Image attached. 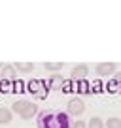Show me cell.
I'll use <instances>...</instances> for the list:
<instances>
[{
	"mask_svg": "<svg viewBox=\"0 0 121 128\" xmlns=\"http://www.w3.org/2000/svg\"><path fill=\"white\" fill-rule=\"evenodd\" d=\"M87 128H106V124L102 122L100 117H91L87 122Z\"/></svg>",
	"mask_w": 121,
	"mask_h": 128,
	"instance_id": "7c38bea8",
	"label": "cell"
},
{
	"mask_svg": "<svg viewBox=\"0 0 121 128\" xmlns=\"http://www.w3.org/2000/svg\"><path fill=\"white\" fill-rule=\"evenodd\" d=\"M15 66L13 64H4V68H2V79H6V81H15Z\"/></svg>",
	"mask_w": 121,
	"mask_h": 128,
	"instance_id": "52a82bcc",
	"label": "cell"
},
{
	"mask_svg": "<svg viewBox=\"0 0 121 128\" xmlns=\"http://www.w3.org/2000/svg\"><path fill=\"white\" fill-rule=\"evenodd\" d=\"M13 66H15V70H17V72H21V74L32 72V70H34V64L32 62H15Z\"/></svg>",
	"mask_w": 121,
	"mask_h": 128,
	"instance_id": "8fae6325",
	"label": "cell"
},
{
	"mask_svg": "<svg viewBox=\"0 0 121 128\" xmlns=\"http://www.w3.org/2000/svg\"><path fill=\"white\" fill-rule=\"evenodd\" d=\"M108 90L110 92H117V90H121V85L119 83H115V81H110V83H108Z\"/></svg>",
	"mask_w": 121,
	"mask_h": 128,
	"instance_id": "e0dca14e",
	"label": "cell"
},
{
	"mask_svg": "<svg viewBox=\"0 0 121 128\" xmlns=\"http://www.w3.org/2000/svg\"><path fill=\"white\" fill-rule=\"evenodd\" d=\"M12 87H13L12 81H6V79L0 81V92H10V90H13Z\"/></svg>",
	"mask_w": 121,
	"mask_h": 128,
	"instance_id": "2e32d148",
	"label": "cell"
},
{
	"mask_svg": "<svg viewBox=\"0 0 121 128\" xmlns=\"http://www.w3.org/2000/svg\"><path fill=\"white\" fill-rule=\"evenodd\" d=\"M72 128H87V126H85L83 120H76V122L72 124Z\"/></svg>",
	"mask_w": 121,
	"mask_h": 128,
	"instance_id": "d6986e66",
	"label": "cell"
},
{
	"mask_svg": "<svg viewBox=\"0 0 121 128\" xmlns=\"http://www.w3.org/2000/svg\"><path fill=\"white\" fill-rule=\"evenodd\" d=\"M63 92H72L76 90V87H74V81L72 79H65V83H63V88H60Z\"/></svg>",
	"mask_w": 121,
	"mask_h": 128,
	"instance_id": "9a60e30c",
	"label": "cell"
},
{
	"mask_svg": "<svg viewBox=\"0 0 121 128\" xmlns=\"http://www.w3.org/2000/svg\"><path fill=\"white\" fill-rule=\"evenodd\" d=\"M87 74H89L87 64H76L72 68V72H70V79H72L74 83H78V81H83L85 77H87Z\"/></svg>",
	"mask_w": 121,
	"mask_h": 128,
	"instance_id": "5b68a950",
	"label": "cell"
},
{
	"mask_svg": "<svg viewBox=\"0 0 121 128\" xmlns=\"http://www.w3.org/2000/svg\"><path fill=\"white\" fill-rule=\"evenodd\" d=\"M76 90L80 92V94H89V92H91V85H89V81L87 79L78 81V83H76Z\"/></svg>",
	"mask_w": 121,
	"mask_h": 128,
	"instance_id": "30bf717a",
	"label": "cell"
},
{
	"mask_svg": "<svg viewBox=\"0 0 121 128\" xmlns=\"http://www.w3.org/2000/svg\"><path fill=\"white\" fill-rule=\"evenodd\" d=\"M38 128H72L68 113H53V111H42L36 120Z\"/></svg>",
	"mask_w": 121,
	"mask_h": 128,
	"instance_id": "6da1fadb",
	"label": "cell"
},
{
	"mask_svg": "<svg viewBox=\"0 0 121 128\" xmlns=\"http://www.w3.org/2000/svg\"><path fill=\"white\" fill-rule=\"evenodd\" d=\"M13 119V111L8 108H0V124H8Z\"/></svg>",
	"mask_w": 121,
	"mask_h": 128,
	"instance_id": "9c48e42d",
	"label": "cell"
},
{
	"mask_svg": "<svg viewBox=\"0 0 121 128\" xmlns=\"http://www.w3.org/2000/svg\"><path fill=\"white\" fill-rule=\"evenodd\" d=\"M113 72H115V64L113 62H100V64H97V74L100 77L112 76Z\"/></svg>",
	"mask_w": 121,
	"mask_h": 128,
	"instance_id": "8992f818",
	"label": "cell"
},
{
	"mask_svg": "<svg viewBox=\"0 0 121 128\" xmlns=\"http://www.w3.org/2000/svg\"><path fill=\"white\" fill-rule=\"evenodd\" d=\"M63 66H65L63 62H45L44 64V68L47 72H59V70H63Z\"/></svg>",
	"mask_w": 121,
	"mask_h": 128,
	"instance_id": "4fadbf2b",
	"label": "cell"
},
{
	"mask_svg": "<svg viewBox=\"0 0 121 128\" xmlns=\"http://www.w3.org/2000/svg\"><path fill=\"white\" fill-rule=\"evenodd\" d=\"M113 81H115V83H121V72L115 74V79H113Z\"/></svg>",
	"mask_w": 121,
	"mask_h": 128,
	"instance_id": "44dd1931",
	"label": "cell"
},
{
	"mask_svg": "<svg viewBox=\"0 0 121 128\" xmlns=\"http://www.w3.org/2000/svg\"><path fill=\"white\" fill-rule=\"evenodd\" d=\"M106 128H121V119H117V117L106 119Z\"/></svg>",
	"mask_w": 121,
	"mask_h": 128,
	"instance_id": "5bb4252c",
	"label": "cell"
},
{
	"mask_svg": "<svg viewBox=\"0 0 121 128\" xmlns=\"http://www.w3.org/2000/svg\"><path fill=\"white\" fill-rule=\"evenodd\" d=\"M91 92H102V83H95V88Z\"/></svg>",
	"mask_w": 121,
	"mask_h": 128,
	"instance_id": "ffe728a7",
	"label": "cell"
},
{
	"mask_svg": "<svg viewBox=\"0 0 121 128\" xmlns=\"http://www.w3.org/2000/svg\"><path fill=\"white\" fill-rule=\"evenodd\" d=\"M2 68H4V64H0V70H2Z\"/></svg>",
	"mask_w": 121,
	"mask_h": 128,
	"instance_id": "7402d4cb",
	"label": "cell"
},
{
	"mask_svg": "<svg viewBox=\"0 0 121 128\" xmlns=\"http://www.w3.org/2000/svg\"><path fill=\"white\" fill-rule=\"evenodd\" d=\"M66 113L72 117H80L85 113V104L83 100H80V98H72V100L66 104Z\"/></svg>",
	"mask_w": 121,
	"mask_h": 128,
	"instance_id": "277c9868",
	"label": "cell"
},
{
	"mask_svg": "<svg viewBox=\"0 0 121 128\" xmlns=\"http://www.w3.org/2000/svg\"><path fill=\"white\" fill-rule=\"evenodd\" d=\"M12 111L15 113V115H19L21 119H32L34 115L38 113V106L34 104V102L30 100H17L12 104Z\"/></svg>",
	"mask_w": 121,
	"mask_h": 128,
	"instance_id": "7a4b0ae2",
	"label": "cell"
},
{
	"mask_svg": "<svg viewBox=\"0 0 121 128\" xmlns=\"http://www.w3.org/2000/svg\"><path fill=\"white\" fill-rule=\"evenodd\" d=\"M63 83H65V79H63V76H59V74H55V76H51L47 79L49 88H63Z\"/></svg>",
	"mask_w": 121,
	"mask_h": 128,
	"instance_id": "ba28073f",
	"label": "cell"
},
{
	"mask_svg": "<svg viewBox=\"0 0 121 128\" xmlns=\"http://www.w3.org/2000/svg\"><path fill=\"white\" fill-rule=\"evenodd\" d=\"M27 90L30 92L32 96H36V98H45L47 96V81H42V79H30L27 83Z\"/></svg>",
	"mask_w": 121,
	"mask_h": 128,
	"instance_id": "3957f363",
	"label": "cell"
},
{
	"mask_svg": "<svg viewBox=\"0 0 121 128\" xmlns=\"http://www.w3.org/2000/svg\"><path fill=\"white\" fill-rule=\"evenodd\" d=\"M13 90H17V92L25 90V88H23V83H21V81H13Z\"/></svg>",
	"mask_w": 121,
	"mask_h": 128,
	"instance_id": "ac0fdd59",
	"label": "cell"
}]
</instances>
